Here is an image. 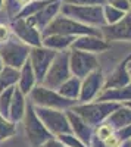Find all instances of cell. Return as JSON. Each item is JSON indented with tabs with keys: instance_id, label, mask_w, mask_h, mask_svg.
Listing matches in <instances>:
<instances>
[{
	"instance_id": "obj_18",
	"label": "cell",
	"mask_w": 131,
	"mask_h": 147,
	"mask_svg": "<svg viewBox=\"0 0 131 147\" xmlns=\"http://www.w3.org/2000/svg\"><path fill=\"white\" fill-rule=\"evenodd\" d=\"M99 102H115V103H124L131 100V82L124 87L118 88H108L102 90V93L96 97Z\"/></svg>"
},
{
	"instance_id": "obj_4",
	"label": "cell",
	"mask_w": 131,
	"mask_h": 147,
	"mask_svg": "<svg viewBox=\"0 0 131 147\" xmlns=\"http://www.w3.org/2000/svg\"><path fill=\"white\" fill-rule=\"evenodd\" d=\"M61 13L72 18L81 24H86L90 27H103L106 25L105 15H103V6L102 5H91V6H78V5H69L63 3L61 6Z\"/></svg>"
},
{
	"instance_id": "obj_13",
	"label": "cell",
	"mask_w": 131,
	"mask_h": 147,
	"mask_svg": "<svg viewBox=\"0 0 131 147\" xmlns=\"http://www.w3.org/2000/svg\"><path fill=\"white\" fill-rule=\"evenodd\" d=\"M102 37L106 41H130L131 43V15L127 13L121 21L100 27Z\"/></svg>"
},
{
	"instance_id": "obj_42",
	"label": "cell",
	"mask_w": 131,
	"mask_h": 147,
	"mask_svg": "<svg viewBox=\"0 0 131 147\" xmlns=\"http://www.w3.org/2000/svg\"><path fill=\"white\" fill-rule=\"evenodd\" d=\"M128 71H130V75H131V69H128Z\"/></svg>"
},
{
	"instance_id": "obj_9",
	"label": "cell",
	"mask_w": 131,
	"mask_h": 147,
	"mask_svg": "<svg viewBox=\"0 0 131 147\" xmlns=\"http://www.w3.org/2000/svg\"><path fill=\"white\" fill-rule=\"evenodd\" d=\"M69 68L74 77L82 80L100 66L99 59L94 53L78 50V49H69Z\"/></svg>"
},
{
	"instance_id": "obj_29",
	"label": "cell",
	"mask_w": 131,
	"mask_h": 147,
	"mask_svg": "<svg viewBox=\"0 0 131 147\" xmlns=\"http://www.w3.org/2000/svg\"><path fill=\"white\" fill-rule=\"evenodd\" d=\"M115 132V129L108 124V122H102L100 125H97V127H94V132H93V137L94 138H97V140H106L109 136H112V134Z\"/></svg>"
},
{
	"instance_id": "obj_26",
	"label": "cell",
	"mask_w": 131,
	"mask_h": 147,
	"mask_svg": "<svg viewBox=\"0 0 131 147\" xmlns=\"http://www.w3.org/2000/svg\"><path fill=\"white\" fill-rule=\"evenodd\" d=\"M14 90H15V85L0 93V115L7 119H9V110H10V102H12V96H14Z\"/></svg>"
},
{
	"instance_id": "obj_19",
	"label": "cell",
	"mask_w": 131,
	"mask_h": 147,
	"mask_svg": "<svg viewBox=\"0 0 131 147\" xmlns=\"http://www.w3.org/2000/svg\"><path fill=\"white\" fill-rule=\"evenodd\" d=\"M25 107H27V100H25V94H24L16 85L14 90V96H12V102H10V110H9V119L18 124L19 121H22L24 115H25Z\"/></svg>"
},
{
	"instance_id": "obj_41",
	"label": "cell",
	"mask_w": 131,
	"mask_h": 147,
	"mask_svg": "<svg viewBox=\"0 0 131 147\" xmlns=\"http://www.w3.org/2000/svg\"><path fill=\"white\" fill-rule=\"evenodd\" d=\"M127 66H128V69H131V60H130V62L127 63Z\"/></svg>"
},
{
	"instance_id": "obj_39",
	"label": "cell",
	"mask_w": 131,
	"mask_h": 147,
	"mask_svg": "<svg viewBox=\"0 0 131 147\" xmlns=\"http://www.w3.org/2000/svg\"><path fill=\"white\" fill-rule=\"evenodd\" d=\"M125 60H127V62H130V60H131V52H130V55L125 57Z\"/></svg>"
},
{
	"instance_id": "obj_14",
	"label": "cell",
	"mask_w": 131,
	"mask_h": 147,
	"mask_svg": "<svg viewBox=\"0 0 131 147\" xmlns=\"http://www.w3.org/2000/svg\"><path fill=\"white\" fill-rule=\"evenodd\" d=\"M71 49H78L90 53H102L111 49L109 41H106L102 35H78L71 46Z\"/></svg>"
},
{
	"instance_id": "obj_8",
	"label": "cell",
	"mask_w": 131,
	"mask_h": 147,
	"mask_svg": "<svg viewBox=\"0 0 131 147\" xmlns=\"http://www.w3.org/2000/svg\"><path fill=\"white\" fill-rule=\"evenodd\" d=\"M30 50L31 47L28 44L22 43L16 37L15 38L10 37L6 43L0 44V57L3 60V65L21 69L30 56Z\"/></svg>"
},
{
	"instance_id": "obj_30",
	"label": "cell",
	"mask_w": 131,
	"mask_h": 147,
	"mask_svg": "<svg viewBox=\"0 0 131 147\" xmlns=\"http://www.w3.org/2000/svg\"><path fill=\"white\" fill-rule=\"evenodd\" d=\"M106 3L120 9V10H124L125 13H128V12L131 10V3L130 0H106Z\"/></svg>"
},
{
	"instance_id": "obj_40",
	"label": "cell",
	"mask_w": 131,
	"mask_h": 147,
	"mask_svg": "<svg viewBox=\"0 0 131 147\" xmlns=\"http://www.w3.org/2000/svg\"><path fill=\"white\" fill-rule=\"evenodd\" d=\"M3 3H5V0H0V9L3 7Z\"/></svg>"
},
{
	"instance_id": "obj_2",
	"label": "cell",
	"mask_w": 131,
	"mask_h": 147,
	"mask_svg": "<svg viewBox=\"0 0 131 147\" xmlns=\"http://www.w3.org/2000/svg\"><path fill=\"white\" fill-rule=\"evenodd\" d=\"M122 103H115V102H87V103H77L72 109L74 112L81 116L88 125L93 128L100 125L102 122L108 119V116L113 112L116 107H120Z\"/></svg>"
},
{
	"instance_id": "obj_38",
	"label": "cell",
	"mask_w": 131,
	"mask_h": 147,
	"mask_svg": "<svg viewBox=\"0 0 131 147\" xmlns=\"http://www.w3.org/2000/svg\"><path fill=\"white\" fill-rule=\"evenodd\" d=\"M121 147H130V144H128V141H124V143H122V146H121Z\"/></svg>"
},
{
	"instance_id": "obj_15",
	"label": "cell",
	"mask_w": 131,
	"mask_h": 147,
	"mask_svg": "<svg viewBox=\"0 0 131 147\" xmlns=\"http://www.w3.org/2000/svg\"><path fill=\"white\" fill-rule=\"evenodd\" d=\"M61 6H62V0H53V2H50L47 6H44L41 10H38L35 15L28 16L27 19H28L37 30L43 31V30L53 21V18H55L56 15L61 13Z\"/></svg>"
},
{
	"instance_id": "obj_23",
	"label": "cell",
	"mask_w": 131,
	"mask_h": 147,
	"mask_svg": "<svg viewBox=\"0 0 131 147\" xmlns=\"http://www.w3.org/2000/svg\"><path fill=\"white\" fill-rule=\"evenodd\" d=\"M80 90H81V80L77 77H69L63 84H61L57 87V93L62 94L66 99L71 100H77L78 102V97H80Z\"/></svg>"
},
{
	"instance_id": "obj_12",
	"label": "cell",
	"mask_w": 131,
	"mask_h": 147,
	"mask_svg": "<svg viewBox=\"0 0 131 147\" xmlns=\"http://www.w3.org/2000/svg\"><path fill=\"white\" fill-rule=\"evenodd\" d=\"M103 84H105V75H103L100 68L90 72L86 78L81 80V90H80L78 103H87V102L96 100V97L103 90Z\"/></svg>"
},
{
	"instance_id": "obj_25",
	"label": "cell",
	"mask_w": 131,
	"mask_h": 147,
	"mask_svg": "<svg viewBox=\"0 0 131 147\" xmlns=\"http://www.w3.org/2000/svg\"><path fill=\"white\" fill-rule=\"evenodd\" d=\"M103 15H105V21L108 25H111V24H115L118 21H121L127 13L124 10H120V9H116L108 3H105L103 5Z\"/></svg>"
},
{
	"instance_id": "obj_5",
	"label": "cell",
	"mask_w": 131,
	"mask_h": 147,
	"mask_svg": "<svg viewBox=\"0 0 131 147\" xmlns=\"http://www.w3.org/2000/svg\"><path fill=\"white\" fill-rule=\"evenodd\" d=\"M22 124H24V129H25V136H27V138H28V141L32 147H40L44 141L55 137V136H52V132L46 128V125L41 122V119L37 116L34 105L31 102L27 103L25 115L22 118Z\"/></svg>"
},
{
	"instance_id": "obj_7",
	"label": "cell",
	"mask_w": 131,
	"mask_h": 147,
	"mask_svg": "<svg viewBox=\"0 0 131 147\" xmlns=\"http://www.w3.org/2000/svg\"><path fill=\"white\" fill-rule=\"evenodd\" d=\"M35 113L41 119V122L46 125V128L52 132V136L57 137L61 134L72 132L71 124L68 121L66 112L61 109H50V107H41V106H34Z\"/></svg>"
},
{
	"instance_id": "obj_16",
	"label": "cell",
	"mask_w": 131,
	"mask_h": 147,
	"mask_svg": "<svg viewBox=\"0 0 131 147\" xmlns=\"http://www.w3.org/2000/svg\"><path fill=\"white\" fill-rule=\"evenodd\" d=\"M66 116H68V121L71 124V129L75 136L87 146H90V141L93 138V132H94V128L91 125H88L87 122L82 119L81 116H78L72 109H66Z\"/></svg>"
},
{
	"instance_id": "obj_34",
	"label": "cell",
	"mask_w": 131,
	"mask_h": 147,
	"mask_svg": "<svg viewBox=\"0 0 131 147\" xmlns=\"http://www.w3.org/2000/svg\"><path fill=\"white\" fill-rule=\"evenodd\" d=\"M40 147H65V146H63V143L59 140L57 137H52V138H49L47 141H44Z\"/></svg>"
},
{
	"instance_id": "obj_31",
	"label": "cell",
	"mask_w": 131,
	"mask_h": 147,
	"mask_svg": "<svg viewBox=\"0 0 131 147\" xmlns=\"http://www.w3.org/2000/svg\"><path fill=\"white\" fill-rule=\"evenodd\" d=\"M63 3L78 5V6H91V5H105L106 0H62Z\"/></svg>"
},
{
	"instance_id": "obj_10",
	"label": "cell",
	"mask_w": 131,
	"mask_h": 147,
	"mask_svg": "<svg viewBox=\"0 0 131 147\" xmlns=\"http://www.w3.org/2000/svg\"><path fill=\"white\" fill-rule=\"evenodd\" d=\"M56 50H52V49H47L44 46H37V47H31L30 50V56L28 60L34 69L35 78H37V82H43L44 77L47 71H49L52 60L56 56Z\"/></svg>"
},
{
	"instance_id": "obj_35",
	"label": "cell",
	"mask_w": 131,
	"mask_h": 147,
	"mask_svg": "<svg viewBox=\"0 0 131 147\" xmlns=\"http://www.w3.org/2000/svg\"><path fill=\"white\" fill-rule=\"evenodd\" d=\"M15 2L18 3V6H19V7H24L25 5H28L30 2H32V0H15Z\"/></svg>"
},
{
	"instance_id": "obj_22",
	"label": "cell",
	"mask_w": 131,
	"mask_h": 147,
	"mask_svg": "<svg viewBox=\"0 0 131 147\" xmlns=\"http://www.w3.org/2000/svg\"><path fill=\"white\" fill-rule=\"evenodd\" d=\"M106 122H108L115 131L124 128L125 125L131 124V109L128 106H125V105H121L120 107H116L113 112L108 116Z\"/></svg>"
},
{
	"instance_id": "obj_28",
	"label": "cell",
	"mask_w": 131,
	"mask_h": 147,
	"mask_svg": "<svg viewBox=\"0 0 131 147\" xmlns=\"http://www.w3.org/2000/svg\"><path fill=\"white\" fill-rule=\"evenodd\" d=\"M57 138L63 143L65 147H88L87 144L82 143L74 132H66V134H61L57 136Z\"/></svg>"
},
{
	"instance_id": "obj_3",
	"label": "cell",
	"mask_w": 131,
	"mask_h": 147,
	"mask_svg": "<svg viewBox=\"0 0 131 147\" xmlns=\"http://www.w3.org/2000/svg\"><path fill=\"white\" fill-rule=\"evenodd\" d=\"M30 102L34 106H41V107H50V109H61L66 110L77 105V100L66 99L62 94H59L56 90L46 87L44 84L37 82L34 88L30 91Z\"/></svg>"
},
{
	"instance_id": "obj_32",
	"label": "cell",
	"mask_w": 131,
	"mask_h": 147,
	"mask_svg": "<svg viewBox=\"0 0 131 147\" xmlns=\"http://www.w3.org/2000/svg\"><path fill=\"white\" fill-rule=\"evenodd\" d=\"M10 37H12V28L7 25V24L0 22V44L6 43Z\"/></svg>"
},
{
	"instance_id": "obj_36",
	"label": "cell",
	"mask_w": 131,
	"mask_h": 147,
	"mask_svg": "<svg viewBox=\"0 0 131 147\" xmlns=\"http://www.w3.org/2000/svg\"><path fill=\"white\" fill-rule=\"evenodd\" d=\"M122 105H125V106H128V107L131 109V100H128V102H124Z\"/></svg>"
},
{
	"instance_id": "obj_27",
	"label": "cell",
	"mask_w": 131,
	"mask_h": 147,
	"mask_svg": "<svg viewBox=\"0 0 131 147\" xmlns=\"http://www.w3.org/2000/svg\"><path fill=\"white\" fill-rule=\"evenodd\" d=\"M15 132H16V124L0 115V141L10 138L12 136H15Z\"/></svg>"
},
{
	"instance_id": "obj_1",
	"label": "cell",
	"mask_w": 131,
	"mask_h": 147,
	"mask_svg": "<svg viewBox=\"0 0 131 147\" xmlns=\"http://www.w3.org/2000/svg\"><path fill=\"white\" fill-rule=\"evenodd\" d=\"M50 34H62V35H102L100 28L97 27H90L86 24H81L72 18H68L62 13H59L53 18V21L47 25L43 31L41 35H50Z\"/></svg>"
},
{
	"instance_id": "obj_21",
	"label": "cell",
	"mask_w": 131,
	"mask_h": 147,
	"mask_svg": "<svg viewBox=\"0 0 131 147\" xmlns=\"http://www.w3.org/2000/svg\"><path fill=\"white\" fill-rule=\"evenodd\" d=\"M37 84V78H35L34 69L27 59V62L24 63L19 69V81H18V88L24 94H30V91L34 88V85Z\"/></svg>"
},
{
	"instance_id": "obj_20",
	"label": "cell",
	"mask_w": 131,
	"mask_h": 147,
	"mask_svg": "<svg viewBox=\"0 0 131 147\" xmlns=\"http://www.w3.org/2000/svg\"><path fill=\"white\" fill-rule=\"evenodd\" d=\"M74 40H75V37H72V35L50 34V35L43 37L41 46H44L47 49H52V50H56V52H61V50H68V49H71Z\"/></svg>"
},
{
	"instance_id": "obj_37",
	"label": "cell",
	"mask_w": 131,
	"mask_h": 147,
	"mask_svg": "<svg viewBox=\"0 0 131 147\" xmlns=\"http://www.w3.org/2000/svg\"><path fill=\"white\" fill-rule=\"evenodd\" d=\"M3 66H5V65H3V60H2V57H0V72H2Z\"/></svg>"
},
{
	"instance_id": "obj_6",
	"label": "cell",
	"mask_w": 131,
	"mask_h": 147,
	"mask_svg": "<svg viewBox=\"0 0 131 147\" xmlns=\"http://www.w3.org/2000/svg\"><path fill=\"white\" fill-rule=\"evenodd\" d=\"M69 77H72V72L69 68V49H68V50H61L56 53L41 84H44L49 88L57 90L59 85L63 84Z\"/></svg>"
},
{
	"instance_id": "obj_33",
	"label": "cell",
	"mask_w": 131,
	"mask_h": 147,
	"mask_svg": "<svg viewBox=\"0 0 131 147\" xmlns=\"http://www.w3.org/2000/svg\"><path fill=\"white\" fill-rule=\"evenodd\" d=\"M116 136L120 137V140L124 143V141H128L130 138H131V124H128V125H125L124 128H121V129H118L116 131Z\"/></svg>"
},
{
	"instance_id": "obj_17",
	"label": "cell",
	"mask_w": 131,
	"mask_h": 147,
	"mask_svg": "<svg viewBox=\"0 0 131 147\" xmlns=\"http://www.w3.org/2000/svg\"><path fill=\"white\" fill-rule=\"evenodd\" d=\"M127 60L124 59L122 62L118 65L112 74L105 80L103 84V90H108V88H118V87H124V85H128L131 82V75H130V71L127 66Z\"/></svg>"
},
{
	"instance_id": "obj_11",
	"label": "cell",
	"mask_w": 131,
	"mask_h": 147,
	"mask_svg": "<svg viewBox=\"0 0 131 147\" xmlns=\"http://www.w3.org/2000/svg\"><path fill=\"white\" fill-rule=\"evenodd\" d=\"M12 34L16 38H19L22 43L28 44L30 47H37L41 46L43 35L41 31L37 30L27 18H14L10 22Z\"/></svg>"
},
{
	"instance_id": "obj_24",
	"label": "cell",
	"mask_w": 131,
	"mask_h": 147,
	"mask_svg": "<svg viewBox=\"0 0 131 147\" xmlns=\"http://www.w3.org/2000/svg\"><path fill=\"white\" fill-rule=\"evenodd\" d=\"M18 81H19V69L5 65L2 72H0V93L9 87L16 85Z\"/></svg>"
}]
</instances>
